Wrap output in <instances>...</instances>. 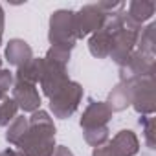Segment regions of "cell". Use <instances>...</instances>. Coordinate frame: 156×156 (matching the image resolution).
<instances>
[{
	"instance_id": "obj_14",
	"label": "cell",
	"mask_w": 156,
	"mask_h": 156,
	"mask_svg": "<svg viewBox=\"0 0 156 156\" xmlns=\"http://www.w3.org/2000/svg\"><path fill=\"white\" fill-rule=\"evenodd\" d=\"M112 37H114V33H110V31L103 26L99 31H96V33L90 35V39H88V51H90L94 57H98V59H107V57L110 55Z\"/></svg>"
},
{
	"instance_id": "obj_18",
	"label": "cell",
	"mask_w": 156,
	"mask_h": 156,
	"mask_svg": "<svg viewBox=\"0 0 156 156\" xmlns=\"http://www.w3.org/2000/svg\"><path fill=\"white\" fill-rule=\"evenodd\" d=\"M154 33H156V24H149L145 26L140 35H138V44H136V50L147 53V55H154L156 51V39H154Z\"/></svg>"
},
{
	"instance_id": "obj_15",
	"label": "cell",
	"mask_w": 156,
	"mask_h": 156,
	"mask_svg": "<svg viewBox=\"0 0 156 156\" xmlns=\"http://www.w3.org/2000/svg\"><path fill=\"white\" fill-rule=\"evenodd\" d=\"M42 70H44V59H41V57H33V59H30L26 64L19 66L17 72H15L13 75H15V81H19V83L37 85V83L41 81Z\"/></svg>"
},
{
	"instance_id": "obj_3",
	"label": "cell",
	"mask_w": 156,
	"mask_h": 156,
	"mask_svg": "<svg viewBox=\"0 0 156 156\" xmlns=\"http://www.w3.org/2000/svg\"><path fill=\"white\" fill-rule=\"evenodd\" d=\"M85 92L83 87L77 81H68L57 94L50 98V110L55 118L59 119H68L70 116L75 114V110L79 108V103L83 99Z\"/></svg>"
},
{
	"instance_id": "obj_1",
	"label": "cell",
	"mask_w": 156,
	"mask_h": 156,
	"mask_svg": "<svg viewBox=\"0 0 156 156\" xmlns=\"http://www.w3.org/2000/svg\"><path fill=\"white\" fill-rule=\"evenodd\" d=\"M30 129L17 143V151L22 156H51L55 151V125L53 118L46 110H35L28 118Z\"/></svg>"
},
{
	"instance_id": "obj_2",
	"label": "cell",
	"mask_w": 156,
	"mask_h": 156,
	"mask_svg": "<svg viewBox=\"0 0 156 156\" xmlns=\"http://www.w3.org/2000/svg\"><path fill=\"white\" fill-rule=\"evenodd\" d=\"M48 41L51 46L73 50L77 37L73 30V11L72 9H57L50 15L48 22Z\"/></svg>"
},
{
	"instance_id": "obj_17",
	"label": "cell",
	"mask_w": 156,
	"mask_h": 156,
	"mask_svg": "<svg viewBox=\"0 0 156 156\" xmlns=\"http://www.w3.org/2000/svg\"><path fill=\"white\" fill-rule=\"evenodd\" d=\"M28 129H30L28 118H24V116H17V118L8 125V130H6V141H8L9 145H15V147H17V143L24 138V134L28 132Z\"/></svg>"
},
{
	"instance_id": "obj_16",
	"label": "cell",
	"mask_w": 156,
	"mask_h": 156,
	"mask_svg": "<svg viewBox=\"0 0 156 156\" xmlns=\"http://www.w3.org/2000/svg\"><path fill=\"white\" fill-rule=\"evenodd\" d=\"M112 112H121L130 107V81H119L110 92L105 101Z\"/></svg>"
},
{
	"instance_id": "obj_23",
	"label": "cell",
	"mask_w": 156,
	"mask_h": 156,
	"mask_svg": "<svg viewBox=\"0 0 156 156\" xmlns=\"http://www.w3.org/2000/svg\"><path fill=\"white\" fill-rule=\"evenodd\" d=\"M15 75H13V72L11 70H4V68H0V90H4L6 94H8V90L9 88H13V85H15Z\"/></svg>"
},
{
	"instance_id": "obj_19",
	"label": "cell",
	"mask_w": 156,
	"mask_h": 156,
	"mask_svg": "<svg viewBox=\"0 0 156 156\" xmlns=\"http://www.w3.org/2000/svg\"><path fill=\"white\" fill-rule=\"evenodd\" d=\"M83 136L90 147H101V145L108 143L110 130H108V125L107 127H96V129H85Z\"/></svg>"
},
{
	"instance_id": "obj_6",
	"label": "cell",
	"mask_w": 156,
	"mask_h": 156,
	"mask_svg": "<svg viewBox=\"0 0 156 156\" xmlns=\"http://www.w3.org/2000/svg\"><path fill=\"white\" fill-rule=\"evenodd\" d=\"M156 73L154 55H147L140 50H134L123 66H119V81H136L141 77H151Z\"/></svg>"
},
{
	"instance_id": "obj_21",
	"label": "cell",
	"mask_w": 156,
	"mask_h": 156,
	"mask_svg": "<svg viewBox=\"0 0 156 156\" xmlns=\"http://www.w3.org/2000/svg\"><path fill=\"white\" fill-rule=\"evenodd\" d=\"M70 55H72L70 50L57 48V46H50V50L46 51L44 59H46V61H51V62H55V64H61V66H68Z\"/></svg>"
},
{
	"instance_id": "obj_13",
	"label": "cell",
	"mask_w": 156,
	"mask_h": 156,
	"mask_svg": "<svg viewBox=\"0 0 156 156\" xmlns=\"http://www.w3.org/2000/svg\"><path fill=\"white\" fill-rule=\"evenodd\" d=\"M6 61L11 64V66H22L26 64L30 59H33V50L31 46L24 41V39H11L8 44H6Z\"/></svg>"
},
{
	"instance_id": "obj_27",
	"label": "cell",
	"mask_w": 156,
	"mask_h": 156,
	"mask_svg": "<svg viewBox=\"0 0 156 156\" xmlns=\"http://www.w3.org/2000/svg\"><path fill=\"white\" fill-rule=\"evenodd\" d=\"M0 156H22L17 149H4V151H0Z\"/></svg>"
},
{
	"instance_id": "obj_4",
	"label": "cell",
	"mask_w": 156,
	"mask_h": 156,
	"mask_svg": "<svg viewBox=\"0 0 156 156\" xmlns=\"http://www.w3.org/2000/svg\"><path fill=\"white\" fill-rule=\"evenodd\" d=\"M107 19L108 15L99 8V4H87L79 11H73V30L77 41L99 31L105 26Z\"/></svg>"
},
{
	"instance_id": "obj_26",
	"label": "cell",
	"mask_w": 156,
	"mask_h": 156,
	"mask_svg": "<svg viewBox=\"0 0 156 156\" xmlns=\"http://www.w3.org/2000/svg\"><path fill=\"white\" fill-rule=\"evenodd\" d=\"M4 26H6V13L0 6V46H2V35H4Z\"/></svg>"
},
{
	"instance_id": "obj_7",
	"label": "cell",
	"mask_w": 156,
	"mask_h": 156,
	"mask_svg": "<svg viewBox=\"0 0 156 156\" xmlns=\"http://www.w3.org/2000/svg\"><path fill=\"white\" fill-rule=\"evenodd\" d=\"M141 30L134 28V26H129L125 22V26L112 37V48H110V59L118 64V66H123L127 62V59L132 55V51L136 50V44H138V35H140Z\"/></svg>"
},
{
	"instance_id": "obj_12",
	"label": "cell",
	"mask_w": 156,
	"mask_h": 156,
	"mask_svg": "<svg viewBox=\"0 0 156 156\" xmlns=\"http://www.w3.org/2000/svg\"><path fill=\"white\" fill-rule=\"evenodd\" d=\"M108 143L118 156H136L140 151V140L129 129L119 130L112 140H108Z\"/></svg>"
},
{
	"instance_id": "obj_10",
	"label": "cell",
	"mask_w": 156,
	"mask_h": 156,
	"mask_svg": "<svg viewBox=\"0 0 156 156\" xmlns=\"http://www.w3.org/2000/svg\"><path fill=\"white\" fill-rule=\"evenodd\" d=\"M13 101L17 103L19 110L33 114L35 110L41 108V94L37 90V85H30V83H19L15 81L13 85Z\"/></svg>"
},
{
	"instance_id": "obj_11",
	"label": "cell",
	"mask_w": 156,
	"mask_h": 156,
	"mask_svg": "<svg viewBox=\"0 0 156 156\" xmlns=\"http://www.w3.org/2000/svg\"><path fill=\"white\" fill-rule=\"evenodd\" d=\"M154 11H156V4L152 0H132L125 11V22L129 26L141 30V26L152 19Z\"/></svg>"
},
{
	"instance_id": "obj_9",
	"label": "cell",
	"mask_w": 156,
	"mask_h": 156,
	"mask_svg": "<svg viewBox=\"0 0 156 156\" xmlns=\"http://www.w3.org/2000/svg\"><path fill=\"white\" fill-rule=\"evenodd\" d=\"M112 110L108 108V105L105 101H96L92 99L87 108L83 110V116L79 119L81 129H96V127H107L108 121L112 119Z\"/></svg>"
},
{
	"instance_id": "obj_8",
	"label": "cell",
	"mask_w": 156,
	"mask_h": 156,
	"mask_svg": "<svg viewBox=\"0 0 156 156\" xmlns=\"http://www.w3.org/2000/svg\"><path fill=\"white\" fill-rule=\"evenodd\" d=\"M44 59V57H42ZM70 81L68 77V70L66 66H61V64H55L51 61H46L44 59V70H42V75H41V88H42V94L50 99L53 94H57L66 83Z\"/></svg>"
},
{
	"instance_id": "obj_5",
	"label": "cell",
	"mask_w": 156,
	"mask_h": 156,
	"mask_svg": "<svg viewBox=\"0 0 156 156\" xmlns=\"http://www.w3.org/2000/svg\"><path fill=\"white\" fill-rule=\"evenodd\" d=\"M154 88H156L154 75L130 81V107L140 116H152L154 114V110H156Z\"/></svg>"
},
{
	"instance_id": "obj_24",
	"label": "cell",
	"mask_w": 156,
	"mask_h": 156,
	"mask_svg": "<svg viewBox=\"0 0 156 156\" xmlns=\"http://www.w3.org/2000/svg\"><path fill=\"white\" fill-rule=\"evenodd\" d=\"M92 156H118V154L114 152V149L110 147V143H105L101 147H94Z\"/></svg>"
},
{
	"instance_id": "obj_28",
	"label": "cell",
	"mask_w": 156,
	"mask_h": 156,
	"mask_svg": "<svg viewBox=\"0 0 156 156\" xmlns=\"http://www.w3.org/2000/svg\"><path fill=\"white\" fill-rule=\"evenodd\" d=\"M6 96H8V94H6V92H4V90H0V101H2V99H4V98H6Z\"/></svg>"
},
{
	"instance_id": "obj_29",
	"label": "cell",
	"mask_w": 156,
	"mask_h": 156,
	"mask_svg": "<svg viewBox=\"0 0 156 156\" xmlns=\"http://www.w3.org/2000/svg\"><path fill=\"white\" fill-rule=\"evenodd\" d=\"M0 68H2V57H0Z\"/></svg>"
},
{
	"instance_id": "obj_22",
	"label": "cell",
	"mask_w": 156,
	"mask_h": 156,
	"mask_svg": "<svg viewBox=\"0 0 156 156\" xmlns=\"http://www.w3.org/2000/svg\"><path fill=\"white\" fill-rule=\"evenodd\" d=\"M140 125L143 129V138H145L147 147L154 149L156 147V141H154V118L152 116H141L140 118Z\"/></svg>"
},
{
	"instance_id": "obj_25",
	"label": "cell",
	"mask_w": 156,
	"mask_h": 156,
	"mask_svg": "<svg viewBox=\"0 0 156 156\" xmlns=\"http://www.w3.org/2000/svg\"><path fill=\"white\" fill-rule=\"evenodd\" d=\"M51 156H73V152H72L68 147H64V145H57Z\"/></svg>"
},
{
	"instance_id": "obj_20",
	"label": "cell",
	"mask_w": 156,
	"mask_h": 156,
	"mask_svg": "<svg viewBox=\"0 0 156 156\" xmlns=\"http://www.w3.org/2000/svg\"><path fill=\"white\" fill-rule=\"evenodd\" d=\"M19 116V107L13 101V98L6 96L0 101V127H8L15 118Z\"/></svg>"
}]
</instances>
